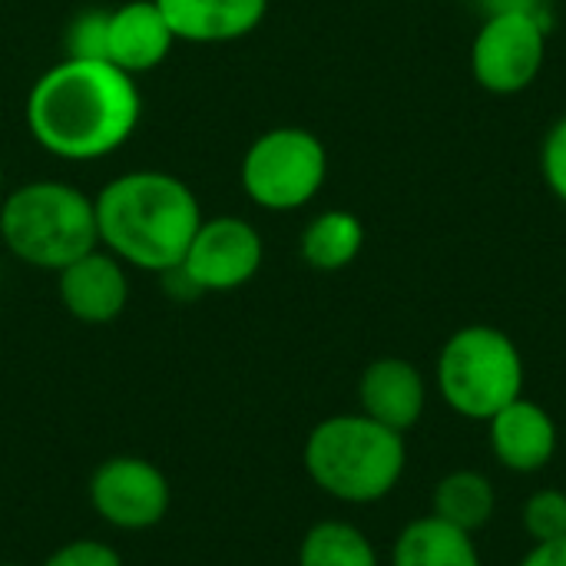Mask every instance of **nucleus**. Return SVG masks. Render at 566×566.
Listing matches in <instances>:
<instances>
[{
    "instance_id": "nucleus-1",
    "label": "nucleus",
    "mask_w": 566,
    "mask_h": 566,
    "mask_svg": "<svg viewBox=\"0 0 566 566\" xmlns=\"http://www.w3.org/2000/svg\"><path fill=\"white\" fill-rule=\"evenodd\" d=\"M27 129L56 159L93 163L126 146L143 116L136 76L103 60L63 56L27 93Z\"/></svg>"
},
{
    "instance_id": "nucleus-2",
    "label": "nucleus",
    "mask_w": 566,
    "mask_h": 566,
    "mask_svg": "<svg viewBox=\"0 0 566 566\" xmlns=\"http://www.w3.org/2000/svg\"><path fill=\"white\" fill-rule=\"evenodd\" d=\"M99 245L126 269L166 275L182 265L202 222L192 186L172 172L133 169L109 179L96 196Z\"/></svg>"
},
{
    "instance_id": "nucleus-3",
    "label": "nucleus",
    "mask_w": 566,
    "mask_h": 566,
    "mask_svg": "<svg viewBox=\"0 0 566 566\" xmlns=\"http://www.w3.org/2000/svg\"><path fill=\"white\" fill-rule=\"evenodd\" d=\"M305 474L318 491L342 504H375L388 497L408 464L405 434L368 415H335L305 438Z\"/></svg>"
},
{
    "instance_id": "nucleus-4",
    "label": "nucleus",
    "mask_w": 566,
    "mask_h": 566,
    "mask_svg": "<svg viewBox=\"0 0 566 566\" xmlns=\"http://www.w3.org/2000/svg\"><path fill=\"white\" fill-rule=\"evenodd\" d=\"M0 239L13 259L60 272L99 245L96 206L63 179H33L0 199Z\"/></svg>"
},
{
    "instance_id": "nucleus-5",
    "label": "nucleus",
    "mask_w": 566,
    "mask_h": 566,
    "mask_svg": "<svg viewBox=\"0 0 566 566\" xmlns=\"http://www.w3.org/2000/svg\"><path fill=\"white\" fill-rule=\"evenodd\" d=\"M438 388L468 421H491L524 395V358L514 338L491 325L458 328L438 355Z\"/></svg>"
},
{
    "instance_id": "nucleus-6",
    "label": "nucleus",
    "mask_w": 566,
    "mask_h": 566,
    "mask_svg": "<svg viewBox=\"0 0 566 566\" xmlns=\"http://www.w3.org/2000/svg\"><path fill=\"white\" fill-rule=\"evenodd\" d=\"M239 179L259 209L292 212L322 192L328 179V149L312 129L275 126L245 149Z\"/></svg>"
},
{
    "instance_id": "nucleus-7",
    "label": "nucleus",
    "mask_w": 566,
    "mask_h": 566,
    "mask_svg": "<svg viewBox=\"0 0 566 566\" xmlns=\"http://www.w3.org/2000/svg\"><path fill=\"white\" fill-rule=\"evenodd\" d=\"M547 60V20L531 10H491L471 43L474 80L497 96L524 93Z\"/></svg>"
},
{
    "instance_id": "nucleus-8",
    "label": "nucleus",
    "mask_w": 566,
    "mask_h": 566,
    "mask_svg": "<svg viewBox=\"0 0 566 566\" xmlns=\"http://www.w3.org/2000/svg\"><path fill=\"white\" fill-rule=\"evenodd\" d=\"M265 259V245L259 229L249 219L239 216H212L199 222L186 259L179 265V275L202 292H235L249 285Z\"/></svg>"
},
{
    "instance_id": "nucleus-9",
    "label": "nucleus",
    "mask_w": 566,
    "mask_h": 566,
    "mask_svg": "<svg viewBox=\"0 0 566 566\" xmlns=\"http://www.w3.org/2000/svg\"><path fill=\"white\" fill-rule=\"evenodd\" d=\"M169 501L172 491L166 474L136 454L106 458L90 478V504L96 517L126 534L159 527L169 514Z\"/></svg>"
},
{
    "instance_id": "nucleus-10",
    "label": "nucleus",
    "mask_w": 566,
    "mask_h": 566,
    "mask_svg": "<svg viewBox=\"0 0 566 566\" xmlns=\"http://www.w3.org/2000/svg\"><path fill=\"white\" fill-rule=\"evenodd\" d=\"M63 308L83 325H109L129 305V272L103 245L56 272Z\"/></svg>"
},
{
    "instance_id": "nucleus-11",
    "label": "nucleus",
    "mask_w": 566,
    "mask_h": 566,
    "mask_svg": "<svg viewBox=\"0 0 566 566\" xmlns=\"http://www.w3.org/2000/svg\"><path fill=\"white\" fill-rule=\"evenodd\" d=\"M176 33L156 0H126L106 10L103 27V60L116 70L139 76L166 63L176 46Z\"/></svg>"
},
{
    "instance_id": "nucleus-12",
    "label": "nucleus",
    "mask_w": 566,
    "mask_h": 566,
    "mask_svg": "<svg viewBox=\"0 0 566 566\" xmlns=\"http://www.w3.org/2000/svg\"><path fill=\"white\" fill-rule=\"evenodd\" d=\"M358 401H361V415L405 434L421 421L428 405V388L411 361L378 358L361 371Z\"/></svg>"
},
{
    "instance_id": "nucleus-13",
    "label": "nucleus",
    "mask_w": 566,
    "mask_h": 566,
    "mask_svg": "<svg viewBox=\"0 0 566 566\" xmlns=\"http://www.w3.org/2000/svg\"><path fill=\"white\" fill-rule=\"evenodd\" d=\"M488 424H491V448L507 471L534 474L544 464H551L557 451V424L547 415V408H541L537 401L521 395L517 401L501 408Z\"/></svg>"
},
{
    "instance_id": "nucleus-14",
    "label": "nucleus",
    "mask_w": 566,
    "mask_h": 566,
    "mask_svg": "<svg viewBox=\"0 0 566 566\" xmlns=\"http://www.w3.org/2000/svg\"><path fill=\"white\" fill-rule=\"evenodd\" d=\"M176 40L232 43L249 36L269 13V0H156Z\"/></svg>"
},
{
    "instance_id": "nucleus-15",
    "label": "nucleus",
    "mask_w": 566,
    "mask_h": 566,
    "mask_svg": "<svg viewBox=\"0 0 566 566\" xmlns=\"http://www.w3.org/2000/svg\"><path fill=\"white\" fill-rule=\"evenodd\" d=\"M391 566H481V557L471 534L428 514L398 534Z\"/></svg>"
},
{
    "instance_id": "nucleus-16",
    "label": "nucleus",
    "mask_w": 566,
    "mask_h": 566,
    "mask_svg": "<svg viewBox=\"0 0 566 566\" xmlns=\"http://www.w3.org/2000/svg\"><path fill=\"white\" fill-rule=\"evenodd\" d=\"M365 245V226L348 209H328L315 216L302 232V259L315 272L348 269Z\"/></svg>"
},
{
    "instance_id": "nucleus-17",
    "label": "nucleus",
    "mask_w": 566,
    "mask_h": 566,
    "mask_svg": "<svg viewBox=\"0 0 566 566\" xmlns=\"http://www.w3.org/2000/svg\"><path fill=\"white\" fill-rule=\"evenodd\" d=\"M431 507H434L431 514L438 521H444L464 534H474L494 517V507H497L494 484L478 471H454L434 488Z\"/></svg>"
},
{
    "instance_id": "nucleus-18",
    "label": "nucleus",
    "mask_w": 566,
    "mask_h": 566,
    "mask_svg": "<svg viewBox=\"0 0 566 566\" xmlns=\"http://www.w3.org/2000/svg\"><path fill=\"white\" fill-rule=\"evenodd\" d=\"M298 566H378V554L358 527L322 521L302 537Z\"/></svg>"
},
{
    "instance_id": "nucleus-19",
    "label": "nucleus",
    "mask_w": 566,
    "mask_h": 566,
    "mask_svg": "<svg viewBox=\"0 0 566 566\" xmlns=\"http://www.w3.org/2000/svg\"><path fill=\"white\" fill-rule=\"evenodd\" d=\"M524 531L531 534L534 544L560 541L566 537V494L557 488L537 491L524 504Z\"/></svg>"
},
{
    "instance_id": "nucleus-20",
    "label": "nucleus",
    "mask_w": 566,
    "mask_h": 566,
    "mask_svg": "<svg viewBox=\"0 0 566 566\" xmlns=\"http://www.w3.org/2000/svg\"><path fill=\"white\" fill-rule=\"evenodd\" d=\"M541 172H544V182L551 186V192L566 202V116L560 123L551 126V133L544 136V146H541Z\"/></svg>"
},
{
    "instance_id": "nucleus-21",
    "label": "nucleus",
    "mask_w": 566,
    "mask_h": 566,
    "mask_svg": "<svg viewBox=\"0 0 566 566\" xmlns=\"http://www.w3.org/2000/svg\"><path fill=\"white\" fill-rule=\"evenodd\" d=\"M40 566H123V557L103 541H70Z\"/></svg>"
},
{
    "instance_id": "nucleus-22",
    "label": "nucleus",
    "mask_w": 566,
    "mask_h": 566,
    "mask_svg": "<svg viewBox=\"0 0 566 566\" xmlns=\"http://www.w3.org/2000/svg\"><path fill=\"white\" fill-rule=\"evenodd\" d=\"M521 566H566V537L534 544V551L521 560Z\"/></svg>"
},
{
    "instance_id": "nucleus-23",
    "label": "nucleus",
    "mask_w": 566,
    "mask_h": 566,
    "mask_svg": "<svg viewBox=\"0 0 566 566\" xmlns=\"http://www.w3.org/2000/svg\"><path fill=\"white\" fill-rule=\"evenodd\" d=\"M0 192H3V163H0Z\"/></svg>"
},
{
    "instance_id": "nucleus-24",
    "label": "nucleus",
    "mask_w": 566,
    "mask_h": 566,
    "mask_svg": "<svg viewBox=\"0 0 566 566\" xmlns=\"http://www.w3.org/2000/svg\"><path fill=\"white\" fill-rule=\"evenodd\" d=\"M0 566H23V564H0Z\"/></svg>"
}]
</instances>
